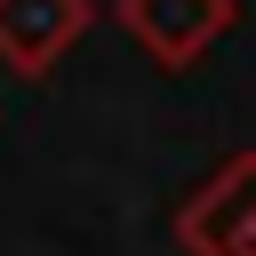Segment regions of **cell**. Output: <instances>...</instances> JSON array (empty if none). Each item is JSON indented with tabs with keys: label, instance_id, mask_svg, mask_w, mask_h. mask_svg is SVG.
I'll return each mask as SVG.
<instances>
[{
	"label": "cell",
	"instance_id": "cell-1",
	"mask_svg": "<svg viewBox=\"0 0 256 256\" xmlns=\"http://www.w3.org/2000/svg\"><path fill=\"white\" fill-rule=\"evenodd\" d=\"M184 256H256V152H224L168 216Z\"/></svg>",
	"mask_w": 256,
	"mask_h": 256
},
{
	"label": "cell",
	"instance_id": "cell-2",
	"mask_svg": "<svg viewBox=\"0 0 256 256\" xmlns=\"http://www.w3.org/2000/svg\"><path fill=\"white\" fill-rule=\"evenodd\" d=\"M112 24H120L160 72H192V64L240 24V0H112Z\"/></svg>",
	"mask_w": 256,
	"mask_h": 256
},
{
	"label": "cell",
	"instance_id": "cell-3",
	"mask_svg": "<svg viewBox=\"0 0 256 256\" xmlns=\"http://www.w3.org/2000/svg\"><path fill=\"white\" fill-rule=\"evenodd\" d=\"M96 24V0H0V64L16 80H48Z\"/></svg>",
	"mask_w": 256,
	"mask_h": 256
}]
</instances>
